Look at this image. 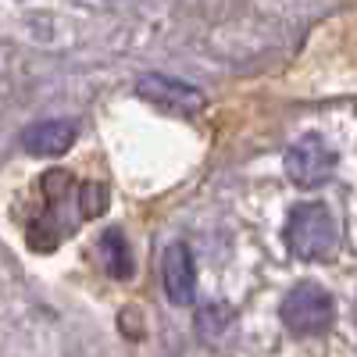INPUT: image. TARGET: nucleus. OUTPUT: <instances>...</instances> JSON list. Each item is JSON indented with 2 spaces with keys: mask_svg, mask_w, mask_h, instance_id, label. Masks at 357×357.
I'll list each match as a JSON object with an SVG mask.
<instances>
[{
  "mask_svg": "<svg viewBox=\"0 0 357 357\" xmlns=\"http://www.w3.org/2000/svg\"><path fill=\"white\" fill-rule=\"evenodd\" d=\"M104 247H107V268H111V275L126 279L129 275V250L122 243V232H107L104 236Z\"/></svg>",
  "mask_w": 357,
  "mask_h": 357,
  "instance_id": "0eeeda50",
  "label": "nucleus"
},
{
  "mask_svg": "<svg viewBox=\"0 0 357 357\" xmlns=\"http://www.w3.org/2000/svg\"><path fill=\"white\" fill-rule=\"evenodd\" d=\"M161 282H165V296L172 304L186 307L193 301V289H197V268L193 257L183 243H172L161 257Z\"/></svg>",
  "mask_w": 357,
  "mask_h": 357,
  "instance_id": "39448f33",
  "label": "nucleus"
},
{
  "mask_svg": "<svg viewBox=\"0 0 357 357\" xmlns=\"http://www.w3.org/2000/svg\"><path fill=\"white\" fill-rule=\"evenodd\" d=\"M136 97H143L154 107H165V111H178V114H193L204 107V93L197 86H190L183 79H172V75H154V72L139 75Z\"/></svg>",
  "mask_w": 357,
  "mask_h": 357,
  "instance_id": "20e7f679",
  "label": "nucleus"
},
{
  "mask_svg": "<svg viewBox=\"0 0 357 357\" xmlns=\"http://www.w3.org/2000/svg\"><path fill=\"white\" fill-rule=\"evenodd\" d=\"M286 243L296 257L318 261L329 257L336 250V222L333 211L325 204H301L293 207V215L286 222Z\"/></svg>",
  "mask_w": 357,
  "mask_h": 357,
  "instance_id": "f257e3e1",
  "label": "nucleus"
},
{
  "mask_svg": "<svg viewBox=\"0 0 357 357\" xmlns=\"http://www.w3.org/2000/svg\"><path fill=\"white\" fill-rule=\"evenodd\" d=\"M282 321L296 336H318L333 325V296L318 282L293 286L282 301Z\"/></svg>",
  "mask_w": 357,
  "mask_h": 357,
  "instance_id": "f03ea898",
  "label": "nucleus"
},
{
  "mask_svg": "<svg viewBox=\"0 0 357 357\" xmlns=\"http://www.w3.org/2000/svg\"><path fill=\"white\" fill-rule=\"evenodd\" d=\"M75 143V122H40L22 132V146L36 158H57Z\"/></svg>",
  "mask_w": 357,
  "mask_h": 357,
  "instance_id": "423d86ee",
  "label": "nucleus"
},
{
  "mask_svg": "<svg viewBox=\"0 0 357 357\" xmlns=\"http://www.w3.org/2000/svg\"><path fill=\"white\" fill-rule=\"evenodd\" d=\"M336 168V154L318 136H304L289 146L286 154V175L296 186H321Z\"/></svg>",
  "mask_w": 357,
  "mask_h": 357,
  "instance_id": "7ed1b4c3",
  "label": "nucleus"
},
{
  "mask_svg": "<svg viewBox=\"0 0 357 357\" xmlns=\"http://www.w3.org/2000/svg\"><path fill=\"white\" fill-rule=\"evenodd\" d=\"M354 314H357V307H354Z\"/></svg>",
  "mask_w": 357,
  "mask_h": 357,
  "instance_id": "6e6552de",
  "label": "nucleus"
}]
</instances>
